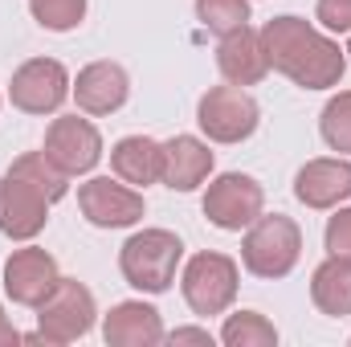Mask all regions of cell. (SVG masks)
<instances>
[{
  "label": "cell",
  "instance_id": "ffe728a7",
  "mask_svg": "<svg viewBox=\"0 0 351 347\" xmlns=\"http://www.w3.org/2000/svg\"><path fill=\"white\" fill-rule=\"evenodd\" d=\"M221 344L225 347H274L278 344V327L265 319L262 311H237V315H225Z\"/></svg>",
  "mask_w": 351,
  "mask_h": 347
},
{
  "label": "cell",
  "instance_id": "30bf717a",
  "mask_svg": "<svg viewBox=\"0 0 351 347\" xmlns=\"http://www.w3.org/2000/svg\"><path fill=\"white\" fill-rule=\"evenodd\" d=\"M70 86H74V82H70V74H66L62 62H53V58H29V62L12 74L8 98H12V106L25 110V115H58L62 102L70 98Z\"/></svg>",
  "mask_w": 351,
  "mask_h": 347
},
{
  "label": "cell",
  "instance_id": "44dd1931",
  "mask_svg": "<svg viewBox=\"0 0 351 347\" xmlns=\"http://www.w3.org/2000/svg\"><path fill=\"white\" fill-rule=\"evenodd\" d=\"M319 135H323V143H327L331 152L351 156V90H339V94L323 106V115H319Z\"/></svg>",
  "mask_w": 351,
  "mask_h": 347
},
{
  "label": "cell",
  "instance_id": "484cf974",
  "mask_svg": "<svg viewBox=\"0 0 351 347\" xmlns=\"http://www.w3.org/2000/svg\"><path fill=\"white\" fill-rule=\"evenodd\" d=\"M168 344H200V347H213V331L208 327H176L172 335H164Z\"/></svg>",
  "mask_w": 351,
  "mask_h": 347
},
{
  "label": "cell",
  "instance_id": "8992f818",
  "mask_svg": "<svg viewBox=\"0 0 351 347\" xmlns=\"http://www.w3.org/2000/svg\"><path fill=\"white\" fill-rule=\"evenodd\" d=\"M237 286H241V265L229 258V254H217V250H204V254H192L184 261V274H180V294L188 302L192 315H225L237 298Z\"/></svg>",
  "mask_w": 351,
  "mask_h": 347
},
{
  "label": "cell",
  "instance_id": "83f0119b",
  "mask_svg": "<svg viewBox=\"0 0 351 347\" xmlns=\"http://www.w3.org/2000/svg\"><path fill=\"white\" fill-rule=\"evenodd\" d=\"M343 53H348V62H351V41H348V49H343Z\"/></svg>",
  "mask_w": 351,
  "mask_h": 347
},
{
  "label": "cell",
  "instance_id": "52a82bcc",
  "mask_svg": "<svg viewBox=\"0 0 351 347\" xmlns=\"http://www.w3.org/2000/svg\"><path fill=\"white\" fill-rule=\"evenodd\" d=\"M196 123L213 143H241L258 131L262 123V106L254 102V94L245 86H208L196 102Z\"/></svg>",
  "mask_w": 351,
  "mask_h": 347
},
{
  "label": "cell",
  "instance_id": "5b68a950",
  "mask_svg": "<svg viewBox=\"0 0 351 347\" xmlns=\"http://www.w3.org/2000/svg\"><path fill=\"white\" fill-rule=\"evenodd\" d=\"M98 323V307L86 282L78 278H58V286L49 290V298L37 307V331L25 335L29 344H74L94 331Z\"/></svg>",
  "mask_w": 351,
  "mask_h": 347
},
{
  "label": "cell",
  "instance_id": "7a4b0ae2",
  "mask_svg": "<svg viewBox=\"0 0 351 347\" xmlns=\"http://www.w3.org/2000/svg\"><path fill=\"white\" fill-rule=\"evenodd\" d=\"M70 192V176L45 152H25L0 176V233L8 241H33L49 225V208Z\"/></svg>",
  "mask_w": 351,
  "mask_h": 347
},
{
  "label": "cell",
  "instance_id": "277c9868",
  "mask_svg": "<svg viewBox=\"0 0 351 347\" xmlns=\"http://www.w3.org/2000/svg\"><path fill=\"white\" fill-rule=\"evenodd\" d=\"M302 258V229L286 217V213H269L258 217L245 237H241V265L254 274V278H286Z\"/></svg>",
  "mask_w": 351,
  "mask_h": 347
},
{
  "label": "cell",
  "instance_id": "ac0fdd59",
  "mask_svg": "<svg viewBox=\"0 0 351 347\" xmlns=\"http://www.w3.org/2000/svg\"><path fill=\"white\" fill-rule=\"evenodd\" d=\"M110 172L131 188H147L160 184L164 176V143H156L152 135H123L110 147Z\"/></svg>",
  "mask_w": 351,
  "mask_h": 347
},
{
  "label": "cell",
  "instance_id": "4316f807",
  "mask_svg": "<svg viewBox=\"0 0 351 347\" xmlns=\"http://www.w3.org/2000/svg\"><path fill=\"white\" fill-rule=\"evenodd\" d=\"M21 339H25V335H21V331L12 327V319H8V315H4V307H0V347L21 344Z\"/></svg>",
  "mask_w": 351,
  "mask_h": 347
},
{
  "label": "cell",
  "instance_id": "603a6c76",
  "mask_svg": "<svg viewBox=\"0 0 351 347\" xmlns=\"http://www.w3.org/2000/svg\"><path fill=\"white\" fill-rule=\"evenodd\" d=\"M33 21L49 33H70L86 21V0H29Z\"/></svg>",
  "mask_w": 351,
  "mask_h": 347
},
{
  "label": "cell",
  "instance_id": "2e32d148",
  "mask_svg": "<svg viewBox=\"0 0 351 347\" xmlns=\"http://www.w3.org/2000/svg\"><path fill=\"white\" fill-rule=\"evenodd\" d=\"M217 70L233 86H258L265 74H269V62H265V49H262V33H254L250 25L225 33L221 45H217Z\"/></svg>",
  "mask_w": 351,
  "mask_h": 347
},
{
  "label": "cell",
  "instance_id": "d4e9b609",
  "mask_svg": "<svg viewBox=\"0 0 351 347\" xmlns=\"http://www.w3.org/2000/svg\"><path fill=\"white\" fill-rule=\"evenodd\" d=\"M315 21L327 33H351V0H319L315 4Z\"/></svg>",
  "mask_w": 351,
  "mask_h": 347
},
{
  "label": "cell",
  "instance_id": "3957f363",
  "mask_svg": "<svg viewBox=\"0 0 351 347\" xmlns=\"http://www.w3.org/2000/svg\"><path fill=\"white\" fill-rule=\"evenodd\" d=\"M180 261H184V241L172 229H139L119 250V270H123L127 286H135L143 294L172 290Z\"/></svg>",
  "mask_w": 351,
  "mask_h": 347
},
{
  "label": "cell",
  "instance_id": "e0dca14e",
  "mask_svg": "<svg viewBox=\"0 0 351 347\" xmlns=\"http://www.w3.org/2000/svg\"><path fill=\"white\" fill-rule=\"evenodd\" d=\"M213 152L204 139L196 135H172L164 143V176L160 184H168L172 192H196L208 176H213Z\"/></svg>",
  "mask_w": 351,
  "mask_h": 347
},
{
  "label": "cell",
  "instance_id": "7c38bea8",
  "mask_svg": "<svg viewBox=\"0 0 351 347\" xmlns=\"http://www.w3.org/2000/svg\"><path fill=\"white\" fill-rule=\"evenodd\" d=\"M58 261L53 254L37 250V246H25V250H12L4 261V294L16 302V307H41L49 298V290L58 286Z\"/></svg>",
  "mask_w": 351,
  "mask_h": 347
},
{
  "label": "cell",
  "instance_id": "cb8c5ba5",
  "mask_svg": "<svg viewBox=\"0 0 351 347\" xmlns=\"http://www.w3.org/2000/svg\"><path fill=\"white\" fill-rule=\"evenodd\" d=\"M323 246H327L331 258L351 261V208H335V217L323 229Z\"/></svg>",
  "mask_w": 351,
  "mask_h": 347
},
{
  "label": "cell",
  "instance_id": "6da1fadb",
  "mask_svg": "<svg viewBox=\"0 0 351 347\" xmlns=\"http://www.w3.org/2000/svg\"><path fill=\"white\" fill-rule=\"evenodd\" d=\"M262 49L269 70H278L282 78H290L302 90H331L343 82L348 70V53L339 49V41H331L327 33H319L311 21L282 12L262 25Z\"/></svg>",
  "mask_w": 351,
  "mask_h": 347
},
{
  "label": "cell",
  "instance_id": "ba28073f",
  "mask_svg": "<svg viewBox=\"0 0 351 347\" xmlns=\"http://www.w3.org/2000/svg\"><path fill=\"white\" fill-rule=\"evenodd\" d=\"M208 225L225 229V233H241L250 229L265 208V188L245 172H225L217 180H208L204 200H200Z\"/></svg>",
  "mask_w": 351,
  "mask_h": 347
},
{
  "label": "cell",
  "instance_id": "7402d4cb",
  "mask_svg": "<svg viewBox=\"0 0 351 347\" xmlns=\"http://www.w3.org/2000/svg\"><path fill=\"white\" fill-rule=\"evenodd\" d=\"M196 16L208 33L225 37V33L250 25V0H196Z\"/></svg>",
  "mask_w": 351,
  "mask_h": 347
},
{
  "label": "cell",
  "instance_id": "8fae6325",
  "mask_svg": "<svg viewBox=\"0 0 351 347\" xmlns=\"http://www.w3.org/2000/svg\"><path fill=\"white\" fill-rule=\"evenodd\" d=\"M66 176H86L102 160V135L90 119L78 115H58L45 131V147H41Z\"/></svg>",
  "mask_w": 351,
  "mask_h": 347
},
{
  "label": "cell",
  "instance_id": "d6986e66",
  "mask_svg": "<svg viewBox=\"0 0 351 347\" xmlns=\"http://www.w3.org/2000/svg\"><path fill=\"white\" fill-rule=\"evenodd\" d=\"M311 302L323 315H331V319L351 315V261L327 254V261L315 265V274H311Z\"/></svg>",
  "mask_w": 351,
  "mask_h": 347
},
{
  "label": "cell",
  "instance_id": "5bb4252c",
  "mask_svg": "<svg viewBox=\"0 0 351 347\" xmlns=\"http://www.w3.org/2000/svg\"><path fill=\"white\" fill-rule=\"evenodd\" d=\"M70 94L82 115H114L131 94V78L119 62H90L78 70Z\"/></svg>",
  "mask_w": 351,
  "mask_h": 347
},
{
  "label": "cell",
  "instance_id": "4fadbf2b",
  "mask_svg": "<svg viewBox=\"0 0 351 347\" xmlns=\"http://www.w3.org/2000/svg\"><path fill=\"white\" fill-rule=\"evenodd\" d=\"M294 196L306 208H339L351 200V160L343 156H323V160H306L294 176Z\"/></svg>",
  "mask_w": 351,
  "mask_h": 347
},
{
  "label": "cell",
  "instance_id": "9a60e30c",
  "mask_svg": "<svg viewBox=\"0 0 351 347\" xmlns=\"http://www.w3.org/2000/svg\"><path fill=\"white\" fill-rule=\"evenodd\" d=\"M164 319L152 302L143 298H127V302H114L110 315L102 319V339L110 347H156L164 344Z\"/></svg>",
  "mask_w": 351,
  "mask_h": 347
},
{
  "label": "cell",
  "instance_id": "9c48e42d",
  "mask_svg": "<svg viewBox=\"0 0 351 347\" xmlns=\"http://www.w3.org/2000/svg\"><path fill=\"white\" fill-rule=\"evenodd\" d=\"M78 208L94 229H131L143 221L147 200L139 188L123 184L119 176H90L86 184H78Z\"/></svg>",
  "mask_w": 351,
  "mask_h": 347
}]
</instances>
